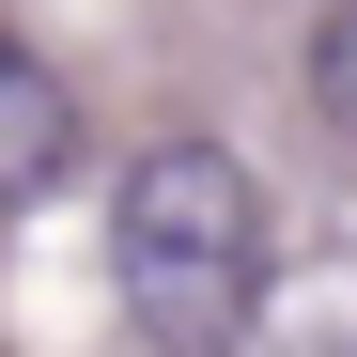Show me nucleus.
Instances as JSON below:
<instances>
[{
    "instance_id": "1",
    "label": "nucleus",
    "mask_w": 357,
    "mask_h": 357,
    "mask_svg": "<svg viewBox=\"0 0 357 357\" xmlns=\"http://www.w3.org/2000/svg\"><path fill=\"white\" fill-rule=\"evenodd\" d=\"M109 280L155 357H233L280 295V233L233 140H140L109 187Z\"/></svg>"
},
{
    "instance_id": "2",
    "label": "nucleus",
    "mask_w": 357,
    "mask_h": 357,
    "mask_svg": "<svg viewBox=\"0 0 357 357\" xmlns=\"http://www.w3.org/2000/svg\"><path fill=\"white\" fill-rule=\"evenodd\" d=\"M78 78L47 63L31 31H0V218H31V202H63L78 187Z\"/></svg>"
},
{
    "instance_id": "3",
    "label": "nucleus",
    "mask_w": 357,
    "mask_h": 357,
    "mask_svg": "<svg viewBox=\"0 0 357 357\" xmlns=\"http://www.w3.org/2000/svg\"><path fill=\"white\" fill-rule=\"evenodd\" d=\"M311 109H326V140H357V0L311 16Z\"/></svg>"
}]
</instances>
